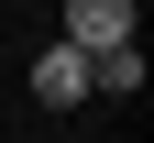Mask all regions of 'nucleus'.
Segmentation results:
<instances>
[{
	"instance_id": "nucleus-1",
	"label": "nucleus",
	"mask_w": 154,
	"mask_h": 143,
	"mask_svg": "<svg viewBox=\"0 0 154 143\" xmlns=\"http://www.w3.org/2000/svg\"><path fill=\"white\" fill-rule=\"evenodd\" d=\"M66 44H77V55L132 44V0H66Z\"/></svg>"
},
{
	"instance_id": "nucleus-2",
	"label": "nucleus",
	"mask_w": 154,
	"mask_h": 143,
	"mask_svg": "<svg viewBox=\"0 0 154 143\" xmlns=\"http://www.w3.org/2000/svg\"><path fill=\"white\" fill-rule=\"evenodd\" d=\"M33 99H44V110L88 99V55H77V44H44V55H33Z\"/></svg>"
},
{
	"instance_id": "nucleus-3",
	"label": "nucleus",
	"mask_w": 154,
	"mask_h": 143,
	"mask_svg": "<svg viewBox=\"0 0 154 143\" xmlns=\"http://www.w3.org/2000/svg\"><path fill=\"white\" fill-rule=\"evenodd\" d=\"M88 88H110V99H132V88H143V55H132V44H110V55H88Z\"/></svg>"
}]
</instances>
